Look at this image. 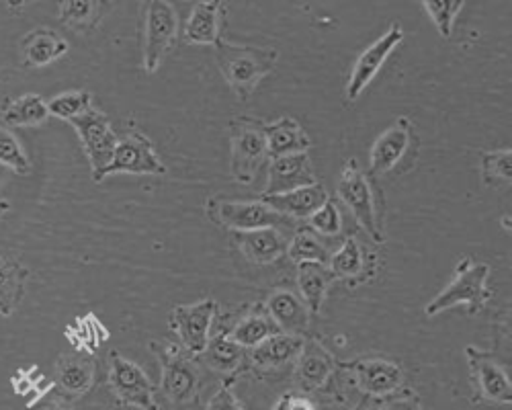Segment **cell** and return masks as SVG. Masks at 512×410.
Segmentation results:
<instances>
[{
    "label": "cell",
    "mask_w": 512,
    "mask_h": 410,
    "mask_svg": "<svg viewBox=\"0 0 512 410\" xmlns=\"http://www.w3.org/2000/svg\"><path fill=\"white\" fill-rule=\"evenodd\" d=\"M216 60L228 85L240 99H248L259 82L271 74L279 62V52L273 48L242 46L222 39L216 46Z\"/></svg>",
    "instance_id": "1"
},
{
    "label": "cell",
    "mask_w": 512,
    "mask_h": 410,
    "mask_svg": "<svg viewBox=\"0 0 512 410\" xmlns=\"http://www.w3.org/2000/svg\"><path fill=\"white\" fill-rule=\"evenodd\" d=\"M490 267L486 263H476L472 259H461L455 267V273L445 290L433 298V302L424 308L426 316H437L453 306L465 304L467 314H480L488 300L490 292Z\"/></svg>",
    "instance_id": "2"
},
{
    "label": "cell",
    "mask_w": 512,
    "mask_h": 410,
    "mask_svg": "<svg viewBox=\"0 0 512 410\" xmlns=\"http://www.w3.org/2000/svg\"><path fill=\"white\" fill-rule=\"evenodd\" d=\"M230 171L240 185H252L261 167L267 162L265 123L252 117H236L230 123Z\"/></svg>",
    "instance_id": "3"
},
{
    "label": "cell",
    "mask_w": 512,
    "mask_h": 410,
    "mask_svg": "<svg viewBox=\"0 0 512 410\" xmlns=\"http://www.w3.org/2000/svg\"><path fill=\"white\" fill-rule=\"evenodd\" d=\"M418 136L414 132V123L410 117L400 115L392 126L383 132L371 146V173L390 175L406 173L412 169L418 156Z\"/></svg>",
    "instance_id": "4"
},
{
    "label": "cell",
    "mask_w": 512,
    "mask_h": 410,
    "mask_svg": "<svg viewBox=\"0 0 512 410\" xmlns=\"http://www.w3.org/2000/svg\"><path fill=\"white\" fill-rule=\"evenodd\" d=\"M152 349L162 363L160 390L166 396V400L175 406L195 402L201 378L195 357L177 345L160 347L152 343Z\"/></svg>",
    "instance_id": "5"
},
{
    "label": "cell",
    "mask_w": 512,
    "mask_h": 410,
    "mask_svg": "<svg viewBox=\"0 0 512 410\" xmlns=\"http://www.w3.org/2000/svg\"><path fill=\"white\" fill-rule=\"evenodd\" d=\"M142 11H144L142 64H144V70L152 74L160 68L166 54L177 44L179 15L173 5L160 3V0L146 3Z\"/></svg>",
    "instance_id": "6"
},
{
    "label": "cell",
    "mask_w": 512,
    "mask_h": 410,
    "mask_svg": "<svg viewBox=\"0 0 512 410\" xmlns=\"http://www.w3.org/2000/svg\"><path fill=\"white\" fill-rule=\"evenodd\" d=\"M338 197L345 201V205L355 216L357 224L371 236V240H375L377 244L386 240L379 226L377 201H375L371 181L365 175V171H361L359 162L355 158H349L345 162L343 175H340V181H338Z\"/></svg>",
    "instance_id": "7"
},
{
    "label": "cell",
    "mask_w": 512,
    "mask_h": 410,
    "mask_svg": "<svg viewBox=\"0 0 512 410\" xmlns=\"http://www.w3.org/2000/svg\"><path fill=\"white\" fill-rule=\"evenodd\" d=\"M70 126L76 130L80 144L84 152H87V158L93 169V181L101 183L103 173L109 167L117 140H119L111 128L107 115L97 107H93L84 115L70 121Z\"/></svg>",
    "instance_id": "8"
},
{
    "label": "cell",
    "mask_w": 512,
    "mask_h": 410,
    "mask_svg": "<svg viewBox=\"0 0 512 410\" xmlns=\"http://www.w3.org/2000/svg\"><path fill=\"white\" fill-rule=\"evenodd\" d=\"M109 384L117 402L123 406H136L142 410L160 408L154 396V386L144 369L117 351H111L109 355Z\"/></svg>",
    "instance_id": "9"
},
{
    "label": "cell",
    "mask_w": 512,
    "mask_h": 410,
    "mask_svg": "<svg viewBox=\"0 0 512 410\" xmlns=\"http://www.w3.org/2000/svg\"><path fill=\"white\" fill-rule=\"evenodd\" d=\"M218 304L213 300H201L191 306H177L168 316V326L173 331L181 347L191 353L193 357H199L205 353L207 343L211 339V324L216 320Z\"/></svg>",
    "instance_id": "10"
},
{
    "label": "cell",
    "mask_w": 512,
    "mask_h": 410,
    "mask_svg": "<svg viewBox=\"0 0 512 410\" xmlns=\"http://www.w3.org/2000/svg\"><path fill=\"white\" fill-rule=\"evenodd\" d=\"M209 218L234 232H252L275 228L283 216L273 212L267 203L259 201H220L209 199Z\"/></svg>",
    "instance_id": "11"
},
{
    "label": "cell",
    "mask_w": 512,
    "mask_h": 410,
    "mask_svg": "<svg viewBox=\"0 0 512 410\" xmlns=\"http://www.w3.org/2000/svg\"><path fill=\"white\" fill-rule=\"evenodd\" d=\"M113 173L127 175H164L166 167L154 150V144L140 132H130L117 140L113 158L103 179Z\"/></svg>",
    "instance_id": "12"
},
{
    "label": "cell",
    "mask_w": 512,
    "mask_h": 410,
    "mask_svg": "<svg viewBox=\"0 0 512 410\" xmlns=\"http://www.w3.org/2000/svg\"><path fill=\"white\" fill-rule=\"evenodd\" d=\"M402 39H404V29L400 23H394L377 41H373L365 52H361V56L353 64V70L349 74L347 87H345V95L349 101H357L361 97V93L367 89V85L381 70V66L386 64V60L402 44Z\"/></svg>",
    "instance_id": "13"
},
{
    "label": "cell",
    "mask_w": 512,
    "mask_h": 410,
    "mask_svg": "<svg viewBox=\"0 0 512 410\" xmlns=\"http://www.w3.org/2000/svg\"><path fill=\"white\" fill-rule=\"evenodd\" d=\"M465 355H467L469 372H472V380H474V386L478 388V394L490 402L510 404L512 386L506 372L494 359V355L474 345H469L465 349Z\"/></svg>",
    "instance_id": "14"
},
{
    "label": "cell",
    "mask_w": 512,
    "mask_h": 410,
    "mask_svg": "<svg viewBox=\"0 0 512 410\" xmlns=\"http://www.w3.org/2000/svg\"><path fill=\"white\" fill-rule=\"evenodd\" d=\"M228 7L224 3H197L185 23L183 39L191 46H218L224 39Z\"/></svg>",
    "instance_id": "15"
},
{
    "label": "cell",
    "mask_w": 512,
    "mask_h": 410,
    "mask_svg": "<svg viewBox=\"0 0 512 410\" xmlns=\"http://www.w3.org/2000/svg\"><path fill=\"white\" fill-rule=\"evenodd\" d=\"M328 199L330 195L326 187L320 183L293 189L287 193L261 195V201L267 203L273 212L291 220H310Z\"/></svg>",
    "instance_id": "16"
},
{
    "label": "cell",
    "mask_w": 512,
    "mask_h": 410,
    "mask_svg": "<svg viewBox=\"0 0 512 410\" xmlns=\"http://www.w3.org/2000/svg\"><path fill=\"white\" fill-rule=\"evenodd\" d=\"M316 175L312 171V160L308 152L304 154H289L269 160V183L265 195L287 193L300 187L314 185Z\"/></svg>",
    "instance_id": "17"
},
{
    "label": "cell",
    "mask_w": 512,
    "mask_h": 410,
    "mask_svg": "<svg viewBox=\"0 0 512 410\" xmlns=\"http://www.w3.org/2000/svg\"><path fill=\"white\" fill-rule=\"evenodd\" d=\"M70 50L68 41L50 27L31 29L21 39V58L29 68H44L66 56Z\"/></svg>",
    "instance_id": "18"
},
{
    "label": "cell",
    "mask_w": 512,
    "mask_h": 410,
    "mask_svg": "<svg viewBox=\"0 0 512 410\" xmlns=\"http://www.w3.org/2000/svg\"><path fill=\"white\" fill-rule=\"evenodd\" d=\"M359 386L371 396H392L402 386V369L388 359H363L353 363Z\"/></svg>",
    "instance_id": "19"
},
{
    "label": "cell",
    "mask_w": 512,
    "mask_h": 410,
    "mask_svg": "<svg viewBox=\"0 0 512 410\" xmlns=\"http://www.w3.org/2000/svg\"><path fill=\"white\" fill-rule=\"evenodd\" d=\"M265 310L273 318V322L279 326V331L285 335L302 337L310 328V308L302 298H297L291 292H275L267 300Z\"/></svg>",
    "instance_id": "20"
},
{
    "label": "cell",
    "mask_w": 512,
    "mask_h": 410,
    "mask_svg": "<svg viewBox=\"0 0 512 410\" xmlns=\"http://www.w3.org/2000/svg\"><path fill=\"white\" fill-rule=\"evenodd\" d=\"M265 140L269 158L304 154L312 148V138L300 126V121L285 115L273 123H265Z\"/></svg>",
    "instance_id": "21"
},
{
    "label": "cell",
    "mask_w": 512,
    "mask_h": 410,
    "mask_svg": "<svg viewBox=\"0 0 512 410\" xmlns=\"http://www.w3.org/2000/svg\"><path fill=\"white\" fill-rule=\"evenodd\" d=\"M234 242L242 255L252 263L269 265L279 261L287 253V240L275 228H263L252 232H236Z\"/></svg>",
    "instance_id": "22"
},
{
    "label": "cell",
    "mask_w": 512,
    "mask_h": 410,
    "mask_svg": "<svg viewBox=\"0 0 512 410\" xmlns=\"http://www.w3.org/2000/svg\"><path fill=\"white\" fill-rule=\"evenodd\" d=\"M302 347H304L302 337L277 333V335L269 337L267 341H263L261 345H256L254 349H250V359L256 367L277 369V367L289 365L291 361L300 357Z\"/></svg>",
    "instance_id": "23"
},
{
    "label": "cell",
    "mask_w": 512,
    "mask_h": 410,
    "mask_svg": "<svg viewBox=\"0 0 512 410\" xmlns=\"http://www.w3.org/2000/svg\"><path fill=\"white\" fill-rule=\"evenodd\" d=\"M297 287H300L302 300L312 314H320L322 304L326 302L328 287L334 281L332 271L324 263H297Z\"/></svg>",
    "instance_id": "24"
},
{
    "label": "cell",
    "mask_w": 512,
    "mask_h": 410,
    "mask_svg": "<svg viewBox=\"0 0 512 410\" xmlns=\"http://www.w3.org/2000/svg\"><path fill=\"white\" fill-rule=\"evenodd\" d=\"M27 279L29 271L17 259L0 255V314L9 318L19 310Z\"/></svg>",
    "instance_id": "25"
},
{
    "label": "cell",
    "mask_w": 512,
    "mask_h": 410,
    "mask_svg": "<svg viewBox=\"0 0 512 410\" xmlns=\"http://www.w3.org/2000/svg\"><path fill=\"white\" fill-rule=\"evenodd\" d=\"M48 117V101L37 93H27L17 99H9L3 105V119L11 128H35L48 121Z\"/></svg>",
    "instance_id": "26"
},
{
    "label": "cell",
    "mask_w": 512,
    "mask_h": 410,
    "mask_svg": "<svg viewBox=\"0 0 512 410\" xmlns=\"http://www.w3.org/2000/svg\"><path fill=\"white\" fill-rule=\"evenodd\" d=\"M334 372V359L318 343L304 345L300 357H297V376L304 388L314 390L328 382Z\"/></svg>",
    "instance_id": "27"
},
{
    "label": "cell",
    "mask_w": 512,
    "mask_h": 410,
    "mask_svg": "<svg viewBox=\"0 0 512 410\" xmlns=\"http://www.w3.org/2000/svg\"><path fill=\"white\" fill-rule=\"evenodd\" d=\"M328 269L332 271L334 279H347L351 285H359L369 279L363 246L355 236H349L345 244L332 255Z\"/></svg>",
    "instance_id": "28"
},
{
    "label": "cell",
    "mask_w": 512,
    "mask_h": 410,
    "mask_svg": "<svg viewBox=\"0 0 512 410\" xmlns=\"http://www.w3.org/2000/svg\"><path fill=\"white\" fill-rule=\"evenodd\" d=\"M281 333L279 326L273 322L267 310H254L246 314L232 331L228 333L234 343H238L244 349H254L256 345H261L269 337Z\"/></svg>",
    "instance_id": "29"
},
{
    "label": "cell",
    "mask_w": 512,
    "mask_h": 410,
    "mask_svg": "<svg viewBox=\"0 0 512 410\" xmlns=\"http://www.w3.org/2000/svg\"><path fill=\"white\" fill-rule=\"evenodd\" d=\"M95 380V365L80 355H66L58 361V384L64 392L82 396L87 394Z\"/></svg>",
    "instance_id": "30"
},
{
    "label": "cell",
    "mask_w": 512,
    "mask_h": 410,
    "mask_svg": "<svg viewBox=\"0 0 512 410\" xmlns=\"http://www.w3.org/2000/svg\"><path fill=\"white\" fill-rule=\"evenodd\" d=\"M203 357L207 365L216 369V372L232 374L234 369H238L240 363L244 361V347L234 343L228 333H220L213 339H209Z\"/></svg>",
    "instance_id": "31"
},
{
    "label": "cell",
    "mask_w": 512,
    "mask_h": 410,
    "mask_svg": "<svg viewBox=\"0 0 512 410\" xmlns=\"http://www.w3.org/2000/svg\"><path fill=\"white\" fill-rule=\"evenodd\" d=\"M58 13L62 23L68 25L70 29L89 31L97 27L103 13V5L93 3V0H68V3H60Z\"/></svg>",
    "instance_id": "32"
},
{
    "label": "cell",
    "mask_w": 512,
    "mask_h": 410,
    "mask_svg": "<svg viewBox=\"0 0 512 410\" xmlns=\"http://www.w3.org/2000/svg\"><path fill=\"white\" fill-rule=\"evenodd\" d=\"M287 253L295 263H324L328 265L326 246L312 228H300L287 244Z\"/></svg>",
    "instance_id": "33"
},
{
    "label": "cell",
    "mask_w": 512,
    "mask_h": 410,
    "mask_svg": "<svg viewBox=\"0 0 512 410\" xmlns=\"http://www.w3.org/2000/svg\"><path fill=\"white\" fill-rule=\"evenodd\" d=\"M93 97L89 91H68V93H60L56 95L50 103V115L62 119V121H74L76 117L84 115L89 109H93Z\"/></svg>",
    "instance_id": "34"
},
{
    "label": "cell",
    "mask_w": 512,
    "mask_h": 410,
    "mask_svg": "<svg viewBox=\"0 0 512 410\" xmlns=\"http://www.w3.org/2000/svg\"><path fill=\"white\" fill-rule=\"evenodd\" d=\"M0 164L17 175H29L33 169L31 160L17 136L5 128H0Z\"/></svg>",
    "instance_id": "35"
},
{
    "label": "cell",
    "mask_w": 512,
    "mask_h": 410,
    "mask_svg": "<svg viewBox=\"0 0 512 410\" xmlns=\"http://www.w3.org/2000/svg\"><path fill=\"white\" fill-rule=\"evenodd\" d=\"M482 179L486 185L510 183L512 179V152L506 150H492L482 154Z\"/></svg>",
    "instance_id": "36"
},
{
    "label": "cell",
    "mask_w": 512,
    "mask_h": 410,
    "mask_svg": "<svg viewBox=\"0 0 512 410\" xmlns=\"http://www.w3.org/2000/svg\"><path fill=\"white\" fill-rule=\"evenodd\" d=\"M426 15H429L435 23V27L439 29V33L449 39L453 33V23L457 13L463 9L461 0H426L422 3Z\"/></svg>",
    "instance_id": "37"
},
{
    "label": "cell",
    "mask_w": 512,
    "mask_h": 410,
    "mask_svg": "<svg viewBox=\"0 0 512 410\" xmlns=\"http://www.w3.org/2000/svg\"><path fill=\"white\" fill-rule=\"evenodd\" d=\"M310 228L324 236H336L343 230V216L334 199H328L322 208L310 218Z\"/></svg>",
    "instance_id": "38"
},
{
    "label": "cell",
    "mask_w": 512,
    "mask_h": 410,
    "mask_svg": "<svg viewBox=\"0 0 512 410\" xmlns=\"http://www.w3.org/2000/svg\"><path fill=\"white\" fill-rule=\"evenodd\" d=\"M205 410H244L232 390V384H224L213 396Z\"/></svg>",
    "instance_id": "39"
},
{
    "label": "cell",
    "mask_w": 512,
    "mask_h": 410,
    "mask_svg": "<svg viewBox=\"0 0 512 410\" xmlns=\"http://www.w3.org/2000/svg\"><path fill=\"white\" fill-rule=\"evenodd\" d=\"M379 410H422L420 402L414 394H404V396H396L386 400V404L379 406Z\"/></svg>",
    "instance_id": "40"
},
{
    "label": "cell",
    "mask_w": 512,
    "mask_h": 410,
    "mask_svg": "<svg viewBox=\"0 0 512 410\" xmlns=\"http://www.w3.org/2000/svg\"><path fill=\"white\" fill-rule=\"evenodd\" d=\"M289 410H316L310 400L289 394Z\"/></svg>",
    "instance_id": "41"
},
{
    "label": "cell",
    "mask_w": 512,
    "mask_h": 410,
    "mask_svg": "<svg viewBox=\"0 0 512 410\" xmlns=\"http://www.w3.org/2000/svg\"><path fill=\"white\" fill-rule=\"evenodd\" d=\"M39 410H70V408L64 406L62 402H46Z\"/></svg>",
    "instance_id": "42"
},
{
    "label": "cell",
    "mask_w": 512,
    "mask_h": 410,
    "mask_svg": "<svg viewBox=\"0 0 512 410\" xmlns=\"http://www.w3.org/2000/svg\"><path fill=\"white\" fill-rule=\"evenodd\" d=\"M275 410H289V394H285V396L277 402Z\"/></svg>",
    "instance_id": "43"
},
{
    "label": "cell",
    "mask_w": 512,
    "mask_h": 410,
    "mask_svg": "<svg viewBox=\"0 0 512 410\" xmlns=\"http://www.w3.org/2000/svg\"><path fill=\"white\" fill-rule=\"evenodd\" d=\"M502 228L510 232V218H508V216H504V218H502Z\"/></svg>",
    "instance_id": "44"
},
{
    "label": "cell",
    "mask_w": 512,
    "mask_h": 410,
    "mask_svg": "<svg viewBox=\"0 0 512 410\" xmlns=\"http://www.w3.org/2000/svg\"><path fill=\"white\" fill-rule=\"evenodd\" d=\"M7 208V205H0V216H3V210Z\"/></svg>",
    "instance_id": "45"
},
{
    "label": "cell",
    "mask_w": 512,
    "mask_h": 410,
    "mask_svg": "<svg viewBox=\"0 0 512 410\" xmlns=\"http://www.w3.org/2000/svg\"><path fill=\"white\" fill-rule=\"evenodd\" d=\"M371 410H379V406H375V408H371Z\"/></svg>",
    "instance_id": "46"
}]
</instances>
